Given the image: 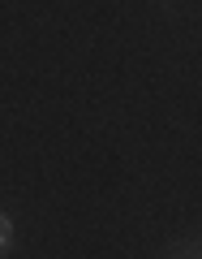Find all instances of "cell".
I'll use <instances>...</instances> for the list:
<instances>
[{"mask_svg": "<svg viewBox=\"0 0 202 259\" xmlns=\"http://www.w3.org/2000/svg\"><path fill=\"white\" fill-rule=\"evenodd\" d=\"M9 242H13V221L0 212V250H9Z\"/></svg>", "mask_w": 202, "mask_h": 259, "instance_id": "1", "label": "cell"}]
</instances>
